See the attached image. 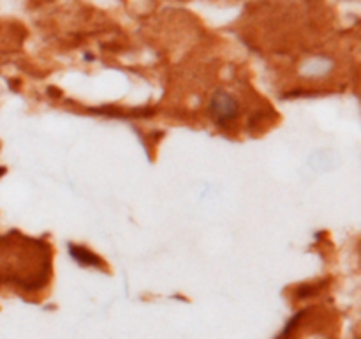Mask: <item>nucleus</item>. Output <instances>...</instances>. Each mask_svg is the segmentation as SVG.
Segmentation results:
<instances>
[{"mask_svg":"<svg viewBox=\"0 0 361 339\" xmlns=\"http://www.w3.org/2000/svg\"><path fill=\"white\" fill-rule=\"evenodd\" d=\"M238 101L224 90L215 92L210 101V115L221 127L229 126L238 117Z\"/></svg>","mask_w":361,"mask_h":339,"instance_id":"nucleus-1","label":"nucleus"},{"mask_svg":"<svg viewBox=\"0 0 361 339\" xmlns=\"http://www.w3.org/2000/svg\"><path fill=\"white\" fill-rule=\"evenodd\" d=\"M71 256L74 258V260H78L80 263L83 265H101L102 261L99 260L97 254H94L92 251L85 249V247H78V246H71Z\"/></svg>","mask_w":361,"mask_h":339,"instance_id":"nucleus-2","label":"nucleus"}]
</instances>
